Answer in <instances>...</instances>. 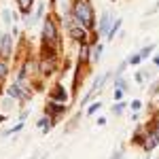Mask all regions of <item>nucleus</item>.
<instances>
[{
	"instance_id": "obj_1",
	"label": "nucleus",
	"mask_w": 159,
	"mask_h": 159,
	"mask_svg": "<svg viewBox=\"0 0 159 159\" xmlns=\"http://www.w3.org/2000/svg\"><path fill=\"white\" fill-rule=\"evenodd\" d=\"M72 17L81 25H85L87 30L93 28L96 24V15H93V7L89 4V0H76L72 4Z\"/></svg>"
},
{
	"instance_id": "obj_2",
	"label": "nucleus",
	"mask_w": 159,
	"mask_h": 159,
	"mask_svg": "<svg viewBox=\"0 0 159 159\" xmlns=\"http://www.w3.org/2000/svg\"><path fill=\"white\" fill-rule=\"evenodd\" d=\"M43 43H45V47H51V49L57 45V30H55V24L49 17L43 24Z\"/></svg>"
},
{
	"instance_id": "obj_3",
	"label": "nucleus",
	"mask_w": 159,
	"mask_h": 159,
	"mask_svg": "<svg viewBox=\"0 0 159 159\" xmlns=\"http://www.w3.org/2000/svg\"><path fill=\"white\" fill-rule=\"evenodd\" d=\"M68 32H70V36L74 38V40H79L81 45H85L87 43V28L85 25H81L76 19H68Z\"/></svg>"
},
{
	"instance_id": "obj_4",
	"label": "nucleus",
	"mask_w": 159,
	"mask_h": 159,
	"mask_svg": "<svg viewBox=\"0 0 159 159\" xmlns=\"http://www.w3.org/2000/svg\"><path fill=\"white\" fill-rule=\"evenodd\" d=\"M110 28H112V17H110V13H108V11H104V13H102V19H100L98 34H100V36H106Z\"/></svg>"
},
{
	"instance_id": "obj_5",
	"label": "nucleus",
	"mask_w": 159,
	"mask_h": 159,
	"mask_svg": "<svg viewBox=\"0 0 159 159\" xmlns=\"http://www.w3.org/2000/svg\"><path fill=\"white\" fill-rule=\"evenodd\" d=\"M13 51V36L11 34H4V36L0 38V55L2 57H9Z\"/></svg>"
},
{
	"instance_id": "obj_6",
	"label": "nucleus",
	"mask_w": 159,
	"mask_h": 159,
	"mask_svg": "<svg viewBox=\"0 0 159 159\" xmlns=\"http://www.w3.org/2000/svg\"><path fill=\"white\" fill-rule=\"evenodd\" d=\"M9 96H11V98H28V93H25L24 89H21V85H19V83H13L11 87H9Z\"/></svg>"
},
{
	"instance_id": "obj_7",
	"label": "nucleus",
	"mask_w": 159,
	"mask_h": 159,
	"mask_svg": "<svg viewBox=\"0 0 159 159\" xmlns=\"http://www.w3.org/2000/svg\"><path fill=\"white\" fill-rule=\"evenodd\" d=\"M51 100H57V102H66V100H68V93H66V89H64V87H55V89L51 91Z\"/></svg>"
},
{
	"instance_id": "obj_8",
	"label": "nucleus",
	"mask_w": 159,
	"mask_h": 159,
	"mask_svg": "<svg viewBox=\"0 0 159 159\" xmlns=\"http://www.w3.org/2000/svg\"><path fill=\"white\" fill-rule=\"evenodd\" d=\"M47 110L51 115H61V112H66V106H64V102H49Z\"/></svg>"
},
{
	"instance_id": "obj_9",
	"label": "nucleus",
	"mask_w": 159,
	"mask_h": 159,
	"mask_svg": "<svg viewBox=\"0 0 159 159\" xmlns=\"http://www.w3.org/2000/svg\"><path fill=\"white\" fill-rule=\"evenodd\" d=\"M119 28H121V19H115V21H112V28H110L108 34H106V36H108V40H112V38H115V34L119 32Z\"/></svg>"
},
{
	"instance_id": "obj_10",
	"label": "nucleus",
	"mask_w": 159,
	"mask_h": 159,
	"mask_svg": "<svg viewBox=\"0 0 159 159\" xmlns=\"http://www.w3.org/2000/svg\"><path fill=\"white\" fill-rule=\"evenodd\" d=\"M17 4H19L21 13H24V15H28V13H30V7H32V0H17Z\"/></svg>"
},
{
	"instance_id": "obj_11",
	"label": "nucleus",
	"mask_w": 159,
	"mask_h": 159,
	"mask_svg": "<svg viewBox=\"0 0 159 159\" xmlns=\"http://www.w3.org/2000/svg\"><path fill=\"white\" fill-rule=\"evenodd\" d=\"M100 55H102V45H96V47L91 49V61H93V64L100 61Z\"/></svg>"
},
{
	"instance_id": "obj_12",
	"label": "nucleus",
	"mask_w": 159,
	"mask_h": 159,
	"mask_svg": "<svg viewBox=\"0 0 159 159\" xmlns=\"http://www.w3.org/2000/svg\"><path fill=\"white\" fill-rule=\"evenodd\" d=\"M127 83L123 81V74H115V89H125Z\"/></svg>"
},
{
	"instance_id": "obj_13",
	"label": "nucleus",
	"mask_w": 159,
	"mask_h": 159,
	"mask_svg": "<svg viewBox=\"0 0 159 159\" xmlns=\"http://www.w3.org/2000/svg\"><path fill=\"white\" fill-rule=\"evenodd\" d=\"M38 127H40L43 132H49L51 129V119L49 117H47V119H40V121H38Z\"/></svg>"
},
{
	"instance_id": "obj_14",
	"label": "nucleus",
	"mask_w": 159,
	"mask_h": 159,
	"mask_svg": "<svg viewBox=\"0 0 159 159\" xmlns=\"http://www.w3.org/2000/svg\"><path fill=\"white\" fill-rule=\"evenodd\" d=\"M153 51H155V45H148V47H144V49L140 51V57H142V60H147V57L151 55V53H153Z\"/></svg>"
},
{
	"instance_id": "obj_15",
	"label": "nucleus",
	"mask_w": 159,
	"mask_h": 159,
	"mask_svg": "<svg viewBox=\"0 0 159 159\" xmlns=\"http://www.w3.org/2000/svg\"><path fill=\"white\" fill-rule=\"evenodd\" d=\"M7 74H9V66H7V61H0V81H2Z\"/></svg>"
},
{
	"instance_id": "obj_16",
	"label": "nucleus",
	"mask_w": 159,
	"mask_h": 159,
	"mask_svg": "<svg viewBox=\"0 0 159 159\" xmlns=\"http://www.w3.org/2000/svg\"><path fill=\"white\" fill-rule=\"evenodd\" d=\"M123 108H125V104H123V102H117V104L112 106V115H121Z\"/></svg>"
},
{
	"instance_id": "obj_17",
	"label": "nucleus",
	"mask_w": 159,
	"mask_h": 159,
	"mask_svg": "<svg viewBox=\"0 0 159 159\" xmlns=\"http://www.w3.org/2000/svg\"><path fill=\"white\" fill-rule=\"evenodd\" d=\"M142 61V57H140V53H136V55H132L129 60H127V64H132V66H138Z\"/></svg>"
},
{
	"instance_id": "obj_18",
	"label": "nucleus",
	"mask_w": 159,
	"mask_h": 159,
	"mask_svg": "<svg viewBox=\"0 0 159 159\" xmlns=\"http://www.w3.org/2000/svg\"><path fill=\"white\" fill-rule=\"evenodd\" d=\"M100 106H102V104H100V102H93V104H91V106H89V110H87V112H89V115H93V112H96V110H100Z\"/></svg>"
},
{
	"instance_id": "obj_19",
	"label": "nucleus",
	"mask_w": 159,
	"mask_h": 159,
	"mask_svg": "<svg viewBox=\"0 0 159 159\" xmlns=\"http://www.w3.org/2000/svg\"><path fill=\"white\" fill-rule=\"evenodd\" d=\"M142 108V102H140V100H134V102H132V110H140Z\"/></svg>"
},
{
	"instance_id": "obj_20",
	"label": "nucleus",
	"mask_w": 159,
	"mask_h": 159,
	"mask_svg": "<svg viewBox=\"0 0 159 159\" xmlns=\"http://www.w3.org/2000/svg\"><path fill=\"white\" fill-rule=\"evenodd\" d=\"M2 17H4L7 24H11V11H4V13H2Z\"/></svg>"
},
{
	"instance_id": "obj_21",
	"label": "nucleus",
	"mask_w": 159,
	"mask_h": 159,
	"mask_svg": "<svg viewBox=\"0 0 159 159\" xmlns=\"http://www.w3.org/2000/svg\"><path fill=\"white\" fill-rule=\"evenodd\" d=\"M110 159H123V153L121 151H115V153H112V157Z\"/></svg>"
},
{
	"instance_id": "obj_22",
	"label": "nucleus",
	"mask_w": 159,
	"mask_h": 159,
	"mask_svg": "<svg viewBox=\"0 0 159 159\" xmlns=\"http://www.w3.org/2000/svg\"><path fill=\"white\" fill-rule=\"evenodd\" d=\"M123 98V89H117L115 91V100H121Z\"/></svg>"
},
{
	"instance_id": "obj_23",
	"label": "nucleus",
	"mask_w": 159,
	"mask_h": 159,
	"mask_svg": "<svg viewBox=\"0 0 159 159\" xmlns=\"http://www.w3.org/2000/svg\"><path fill=\"white\" fill-rule=\"evenodd\" d=\"M153 64H155V66L159 68V55H155V60H153Z\"/></svg>"
}]
</instances>
